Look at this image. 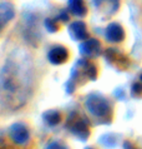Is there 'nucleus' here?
<instances>
[{"label":"nucleus","mask_w":142,"mask_h":149,"mask_svg":"<svg viewBox=\"0 0 142 149\" xmlns=\"http://www.w3.org/2000/svg\"><path fill=\"white\" fill-rule=\"evenodd\" d=\"M44 122L48 124L49 127H55L57 124H60L62 120V114L60 110H56V109H50L48 111H45L44 115Z\"/></svg>","instance_id":"obj_14"},{"label":"nucleus","mask_w":142,"mask_h":149,"mask_svg":"<svg viewBox=\"0 0 142 149\" xmlns=\"http://www.w3.org/2000/svg\"><path fill=\"white\" fill-rule=\"evenodd\" d=\"M85 108L87 113L100 124H107L112 120V105L108 99L101 94H90L85 100Z\"/></svg>","instance_id":"obj_2"},{"label":"nucleus","mask_w":142,"mask_h":149,"mask_svg":"<svg viewBox=\"0 0 142 149\" xmlns=\"http://www.w3.org/2000/svg\"><path fill=\"white\" fill-rule=\"evenodd\" d=\"M45 26H46V29L50 33H55V31H57V29H59L57 23L55 22V20H52V19H46L45 20Z\"/></svg>","instance_id":"obj_15"},{"label":"nucleus","mask_w":142,"mask_h":149,"mask_svg":"<svg viewBox=\"0 0 142 149\" xmlns=\"http://www.w3.org/2000/svg\"><path fill=\"white\" fill-rule=\"evenodd\" d=\"M66 128L74 134L77 139L80 140H87L91 135V127L90 122L85 115L79 114L76 111L71 113L66 120Z\"/></svg>","instance_id":"obj_4"},{"label":"nucleus","mask_w":142,"mask_h":149,"mask_svg":"<svg viewBox=\"0 0 142 149\" xmlns=\"http://www.w3.org/2000/svg\"><path fill=\"white\" fill-rule=\"evenodd\" d=\"M106 59L119 68H126L128 65V59L116 49H108L106 52Z\"/></svg>","instance_id":"obj_12"},{"label":"nucleus","mask_w":142,"mask_h":149,"mask_svg":"<svg viewBox=\"0 0 142 149\" xmlns=\"http://www.w3.org/2000/svg\"><path fill=\"white\" fill-rule=\"evenodd\" d=\"M15 15V9L10 3H0V31L9 24Z\"/></svg>","instance_id":"obj_11"},{"label":"nucleus","mask_w":142,"mask_h":149,"mask_svg":"<svg viewBox=\"0 0 142 149\" xmlns=\"http://www.w3.org/2000/svg\"><path fill=\"white\" fill-rule=\"evenodd\" d=\"M102 47L97 39H86L80 45V53L85 58H97L101 54Z\"/></svg>","instance_id":"obj_6"},{"label":"nucleus","mask_w":142,"mask_h":149,"mask_svg":"<svg viewBox=\"0 0 142 149\" xmlns=\"http://www.w3.org/2000/svg\"><path fill=\"white\" fill-rule=\"evenodd\" d=\"M70 36L76 41H83L89 38V31H87V26L83 22H74L69 28Z\"/></svg>","instance_id":"obj_10"},{"label":"nucleus","mask_w":142,"mask_h":149,"mask_svg":"<svg viewBox=\"0 0 142 149\" xmlns=\"http://www.w3.org/2000/svg\"><path fill=\"white\" fill-rule=\"evenodd\" d=\"M10 140L16 147H28L31 140V132L24 123H15L9 129Z\"/></svg>","instance_id":"obj_5"},{"label":"nucleus","mask_w":142,"mask_h":149,"mask_svg":"<svg viewBox=\"0 0 142 149\" xmlns=\"http://www.w3.org/2000/svg\"><path fill=\"white\" fill-rule=\"evenodd\" d=\"M69 59V50L62 45H56L48 53V60L52 65H61Z\"/></svg>","instance_id":"obj_8"},{"label":"nucleus","mask_w":142,"mask_h":149,"mask_svg":"<svg viewBox=\"0 0 142 149\" xmlns=\"http://www.w3.org/2000/svg\"><path fill=\"white\" fill-rule=\"evenodd\" d=\"M97 78V68L95 67L94 63L89 60L81 59L79 60L71 73V77L68 83V89L70 93H72L77 86H81L89 80H95Z\"/></svg>","instance_id":"obj_3"},{"label":"nucleus","mask_w":142,"mask_h":149,"mask_svg":"<svg viewBox=\"0 0 142 149\" xmlns=\"http://www.w3.org/2000/svg\"><path fill=\"white\" fill-rule=\"evenodd\" d=\"M69 10L71 14L82 18L87 13V8L83 0H69Z\"/></svg>","instance_id":"obj_13"},{"label":"nucleus","mask_w":142,"mask_h":149,"mask_svg":"<svg viewBox=\"0 0 142 149\" xmlns=\"http://www.w3.org/2000/svg\"><path fill=\"white\" fill-rule=\"evenodd\" d=\"M86 149H95V148H92V147H90V148H86Z\"/></svg>","instance_id":"obj_16"},{"label":"nucleus","mask_w":142,"mask_h":149,"mask_svg":"<svg viewBox=\"0 0 142 149\" xmlns=\"http://www.w3.org/2000/svg\"><path fill=\"white\" fill-rule=\"evenodd\" d=\"M105 36L110 43H121L125 39V30L119 23H111L106 28Z\"/></svg>","instance_id":"obj_9"},{"label":"nucleus","mask_w":142,"mask_h":149,"mask_svg":"<svg viewBox=\"0 0 142 149\" xmlns=\"http://www.w3.org/2000/svg\"><path fill=\"white\" fill-rule=\"evenodd\" d=\"M25 80L26 77L20 69V65L15 61L9 60L4 65V68L0 72V88L1 92L9 97H19V94L23 92L25 88Z\"/></svg>","instance_id":"obj_1"},{"label":"nucleus","mask_w":142,"mask_h":149,"mask_svg":"<svg viewBox=\"0 0 142 149\" xmlns=\"http://www.w3.org/2000/svg\"><path fill=\"white\" fill-rule=\"evenodd\" d=\"M95 9L105 16H111L117 13L120 0H94Z\"/></svg>","instance_id":"obj_7"}]
</instances>
